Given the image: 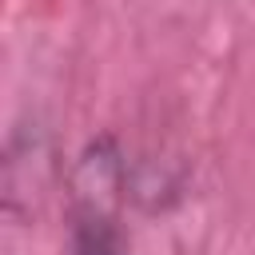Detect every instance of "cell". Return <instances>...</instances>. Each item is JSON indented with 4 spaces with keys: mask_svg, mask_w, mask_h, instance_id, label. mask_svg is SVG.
<instances>
[{
    "mask_svg": "<svg viewBox=\"0 0 255 255\" xmlns=\"http://www.w3.org/2000/svg\"><path fill=\"white\" fill-rule=\"evenodd\" d=\"M80 255H120L116 243L108 239L104 223H88L84 227V239H80Z\"/></svg>",
    "mask_w": 255,
    "mask_h": 255,
    "instance_id": "cell-1",
    "label": "cell"
}]
</instances>
